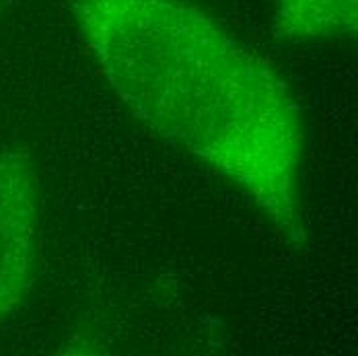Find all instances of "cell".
<instances>
[{
  "mask_svg": "<svg viewBox=\"0 0 358 356\" xmlns=\"http://www.w3.org/2000/svg\"><path fill=\"white\" fill-rule=\"evenodd\" d=\"M274 31L287 41H340L357 36L358 0H276Z\"/></svg>",
  "mask_w": 358,
  "mask_h": 356,
  "instance_id": "obj_3",
  "label": "cell"
},
{
  "mask_svg": "<svg viewBox=\"0 0 358 356\" xmlns=\"http://www.w3.org/2000/svg\"><path fill=\"white\" fill-rule=\"evenodd\" d=\"M74 23L136 120L235 183L305 241V130L287 80L189 0H72Z\"/></svg>",
  "mask_w": 358,
  "mask_h": 356,
  "instance_id": "obj_1",
  "label": "cell"
},
{
  "mask_svg": "<svg viewBox=\"0 0 358 356\" xmlns=\"http://www.w3.org/2000/svg\"><path fill=\"white\" fill-rule=\"evenodd\" d=\"M39 245V187L31 161L0 152V321L23 303Z\"/></svg>",
  "mask_w": 358,
  "mask_h": 356,
  "instance_id": "obj_2",
  "label": "cell"
}]
</instances>
